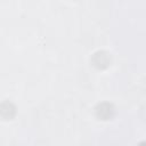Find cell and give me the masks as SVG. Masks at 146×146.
Wrapping results in <instances>:
<instances>
[{"label":"cell","instance_id":"1","mask_svg":"<svg viewBox=\"0 0 146 146\" xmlns=\"http://www.w3.org/2000/svg\"><path fill=\"white\" fill-rule=\"evenodd\" d=\"M97 112H98V115L99 116H103V113H106V115H107V117L111 115V112H112V110H111V106L108 105V104H102L98 108H97Z\"/></svg>","mask_w":146,"mask_h":146},{"label":"cell","instance_id":"2","mask_svg":"<svg viewBox=\"0 0 146 146\" xmlns=\"http://www.w3.org/2000/svg\"><path fill=\"white\" fill-rule=\"evenodd\" d=\"M139 146H146V143H141Z\"/></svg>","mask_w":146,"mask_h":146}]
</instances>
